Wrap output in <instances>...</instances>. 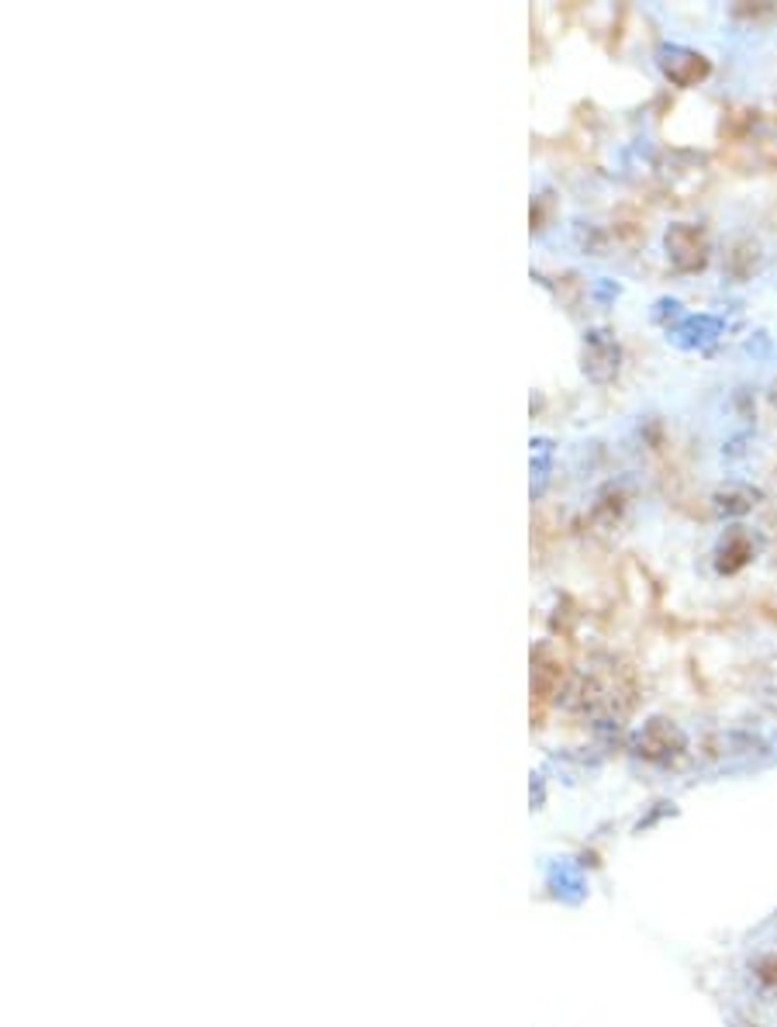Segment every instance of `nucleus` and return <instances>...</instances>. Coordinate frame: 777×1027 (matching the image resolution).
Returning a JSON list of instances; mask_svg holds the SVG:
<instances>
[{
  "label": "nucleus",
  "mask_w": 777,
  "mask_h": 1027,
  "mask_svg": "<svg viewBox=\"0 0 777 1027\" xmlns=\"http://www.w3.org/2000/svg\"><path fill=\"white\" fill-rule=\"evenodd\" d=\"M663 73L670 76L673 84L691 87L694 81H702V76L709 73V63L702 56L688 53V49H667V53H663Z\"/></svg>",
  "instance_id": "7ed1b4c3"
},
{
  "label": "nucleus",
  "mask_w": 777,
  "mask_h": 1027,
  "mask_svg": "<svg viewBox=\"0 0 777 1027\" xmlns=\"http://www.w3.org/2000/svg\"><path fill=\"white\" fill-rule=\"evenodd\" d=\"M749 557H754V544H749V536H746L740 526L725 533V541H722V547H719V571L733 575V571L743 568V564H746Z\"/></svg>",
  "instance_id": "20e7f679"
},
{
  "label": "nucleus",
  "mask_w": 777,
  "mask_h": 1027,
  "mask_svg": "<svg viewBox=\"0 0 777 1027\" xmlns=\"http://www.w3.org/2000/svg\"><path fill=\"white\" fill-rule=\"evenodd\" d=\"M667 253L678 270H702L705 267V236L694 225H673L667 233Z\"/></svg>",
  "instance_id": "f257e3e1"
},
{
  "label": "nucleus",
  "mask_w": 777,
  "mask_h": 1027,
  "mask_svg": "<svg viewBox=\"0 0 777 1027\" xmlns=\"http://www.w3.org/2000/svg\"><path fill=\"white\" fill-rule=\"evenodd\" d=\"M681 743H684V737L673 730L667 720H654L650 727L639 734V755L654 758V761H667L670 755L681 751Z\"/></svg>",
  "instance_id": "f03ea898"
}]
</instances>
